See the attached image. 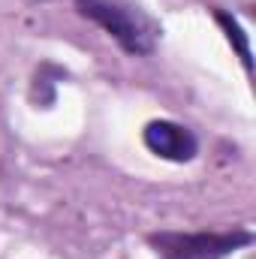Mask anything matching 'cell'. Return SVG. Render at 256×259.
<instances>
[{
  "instance_id": "obj_1",
  "label": "cell",
  "mask_w": 256,
  "mask_h": 259,
  "mask_svg": "<svg viewBox=\"0 0 256 259\" xmlns=\"http://www.w3.org/2000/svg\"><path fill=\"white\" fill-rule=\"evenodd\" d=\"M78 9L94 18L97 24H103L127 52L133 55H148L154 49L157 39V24L127 0H75Z\"/></svg>"
},
{
  "instance_id": "obj_2",
  "label": "cell",
  "mask_w": 256,
  "mask_h": 259,
  "mask_svg": "<svg viewBox=\"0 0 256 259\" xmlns=\"http://www.w3.org/2000/svg\"><path fill=\"white\" fill-rule=\"evenodd\" d=\"M151 241L169 259H217L247 244L250 235H154Z\"/></svg>"
},
{
  "instance_id": "obj_3",
  "label": "cell",
  "mask_w": 256,
  "mask_h": 259,
  "mask_svg": "<svg viewBox=\"0 0 256 259\" xmlns=\"http://www.w3.org/2000/svg\"><path fill=\"white\" fill-rule=\"evenodd\" d=\"M145 145L163 157V160H175V163H184L196 157V139L187 127L181 124H172V121H154L145 127Z\"/></svg>"
},
{
  "instance_id": "obj_4",
  "label": "cell",
  "mask_w": 256,
  "mask_h": 259,
  "mask_svg": "<svg viewBox=\"0 0 256 259\" xmlns=\"http://www.w3.org/2000/svg\"><path fill=\"white\" fill-rule=\"evenodd\" d=\"M217 21L226 27V33H229V39H235L238 42V55H241V61L244 66L250 69V52H247V39H244V33H241V27L235 24V18H229V15H217Z\"/></svg>"
}]
</instances>
